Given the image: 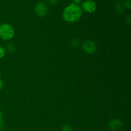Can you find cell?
Returning a JSON list of instances; mask_svg holds the SVG:
<instances>
[{
  "label": "cell",
  "instance_id": "6da1fadb",
  "mask_svg": "<svg viewBox=\"0 0 131 131\" xmlns=\"http://www.w3.org/2000/svg\"><path fill=\"white\" fill-rule=\"evenodd\" d=\"M83 10L78 5L70 3L63 10V18L64 20L69 23L77 22L81 18Z\"/></svg>",
  "mask_w": 131,
  "mask_h": 131
},
{
  "label": "cell",
  "instance_id": "7a4b0ae2",
  "mask_svg": "<svg viewBox=\"0 0 131 131\" xmlns=\"http://www.w3.org/2000/svg\"><path fill=\"white\" fill-rule=\"evenodd\" d=\"M15 31L10 24L4 23L0 25V38L4 40H9L14 37Z\"/></svg>",
  "mask_w": 131,
  "mask_h": 131
},
{
  "label": "cell",
  "instance_id": "3957f363",
  "mask_svg": "<svg viewBox=\"0 0 131 131\" xmlns=\"http://www.w3.org/2000/svg\"><path fill=\"white\" fill-rule=\"evenodd\" d=\"M35 12L40 17H45L47 14L48 8L46 3L43 1H39L36 5L34 7Z\"/></svg>",
  "mask_w": 131,
  "mask_h": 131
},
{
  "label": "cell",
  "instance_id": "277c9868",
  "mask_svg": "<svg viewBox=\"0 0 131 131\" xmlns=\"http://www.w3.org/2000/svg\"><path fill=\"white\" fill-rule=\"evenodd\" d=\"M97 4L93 0H85L81 5L82 10L89 14L95 12L97 10Z\"/></svg>",
  "mask_w": 131,
  "mask_h": 131
},
{
  "label": "cell",
  "instance_id": "5b68a950",
  "mask_svg": "<svg viewBox=\"0 0 131 131\" xmlns=\"http://www.w3.org/2000/svg\"><path fill=\"white\" fill-rule=\"evenodd\" d=\"M82 47L84 52L90 54H94L97 51V45L93 41L90 40L84 41L82 44Z\"/></svg>",
  "mask_w": 131,
  "mask_h": 131
},
{
  "label": "cell",
  "instance_id": "8992f818",
  "mask_svg": "<svg viewBox=\"0 0 131 131\" xmlns=\"http://www.w3.org/2000/svg\"><path fill=\"white\" fill-rule=\"evenodd\" d=\"M108 127L111 130L118 131L121 130L124 127L122 122L118 119H113L109 122Z\"/></svg>",
  "mask_w": 131,
  "mask_h": 131
},
{
  "label": "cell",
  "instance_id": "52a82bcc",
  "mask_svg": "<svg viewBox=\"0 0 131 131\" xmlns=\"http://www.w3.org/2000/svg\"><path fill=\"white\" fill-rule=\"evenodd\" d=\"M115 10H116V12L119 14H124V6H123L122 4L120 3H118L115 5Z\"/></svg>",
  "mask_w": 131,
  "mask_h": 131
},
{
  "label": "cell",
  "instance_id": "ba28073f",
  "mask_svg": "<svg viewBox=\"0 0 131 131\" xmlns=\"http://www.w3.org/2000/svg\"><path fill=\"white\" fill-rule=\"evenodd\" d=\"M124 6L128 10L131 8V0H125L124 1Z\"/></svg>",
  "mask_w": 131,
  "mask_h": 131
},
{
  "label": "cell",
  "instance_id": "9c48e42d",
  "mask_svg": "<svg viewBox=\"0 0 131 131\" xmlns=\"http://www.w3.org/2000/svg\"><path fill=\"white\" fill-rule=\"evenodd\" d=\"M62 131H74V130L70 125H64L62 128Z\"/></svg>",
  "mask_w": 131,
  "mask_h": 131
},
{
  "label": "cell",
  "instance_id": "30bf717a",
  "mask_svg": "<svg viewBox=\"0 0 131 131\" xmlns=\"http://www.w3.org/2000/svg\"><path fill=\"white\" fill-rule=\"evenodd\" d=\"M5 55V50L3 47L0 46V59L3 58Z\"/></svg>",
  "mask_w": 131,
  "mask_h": 131
},
{
  "label": "cell",
  "instance_id": "8fae6325",
  "mask_svg": "<svg viewBox=\"0 0 131 131\" xmlns=\"http://www.w3.org/2000/svg\"><path fill=\"white\" fill-rule=\"evenodd\" d=\"M7 49L8 50V51L10 52H14L15 51V47H14V45H12V44H9L7 46Z\"/></svg>",
  "mask_w": 131,
  "mask_h": 131
},
{
  "label": "cell",
  "instance_id": "7c38bea8",
  "mask_svg": "<svg viewBox=\"0 0 131 131\" xmlns=\"http://www.w3.org/2000/svg\"><path fill=\"white\" fill-rule=\"evenodd\" d=\"M49 3L52 5H56L59 3V0H48Z\"/></svg>",
  "mask_w": 131,
  "mask_h": 131
},
{
  "label": "cell",
  "instance_id": "4fadbf2b",
  "mask_svg": "<svg viewBox=\"0 0 131 131\" xmlns=\"http://www.w3.org/2000/svg\"><path fill=\"white\" fill-rule=\"evenodd\" d=\"M125 21H126V23L128 24V25L130 26V23H131L130 16H128L126 18V19H125Z\"/></svg>",
  "mask_w": 131,
  "mask_h": 131
},
{
  "label": "cell",
  "instance_id": "5bb4252c",
  "mask_svg": "<svg viewBox=\"0 0 131 131\" xmlns=\"http://www.w3.org/2000/svg\"><path fill=\"white\" fill-rule=\"evenodd\" d=\"M72 3L75 4V5H78L80 3H81L82 0H72Z\"/></svg>",
  "mask_w": 131,
  "mask_h": 131
},
{
  "label": "cell",
  "instance_id": "9a60e30c",
  "mask_svg": "<svg viewBox=\"0 0 131 131\" xmlns=\"http://www.w3.org/2000/svg\"><path fill=\"white\" fill-rule=\"evenodd\" d=\"M3 87V82L2 79L0 78V90L2 89Z\"/></svg>",
  "mask_w": 131,
  "mask_h": 131
},
{
  "label": "cell",
  "instance_id": "2e32d148",
  "mask_svg": "<svg viewBox=\"0 0 131 131\" xmlns=\"http://www.w3.org/2000/svg\"><path fill=\"white\" fill-rule=\"evenodd\" d=\"M1 122V112L0 111V123Z\"/></svg>",
  "mask_w": 131,
  "mask_h": 131
},
{
  "label": "cell",
  "instance_id": "e0dca14e",
  "mask_svg": "<svg viewBox=\"0 0 131 131\" xmlns=\"http://www.w3.org/2000/svg\"><path fill=\"white\" fill-rule=\"evenodd\" d=\"M118 1H120V0H118Z\"/></svg>",
  "mask_w": 131,
  "mask_h": 131
}]
</instances>
